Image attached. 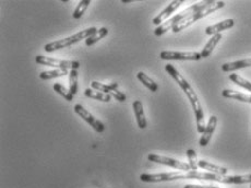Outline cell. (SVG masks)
<instances>
[{
    "mask_svg": "<svg viewBox=\"0 0 251 188\" xmlns=\"http://www.w3.org/2000/svg\"><path fill=\"white\" fill-rule=\"evenodd\" d=\"M165 69H166L167 74H169L170 77H172L175 81L177 82V84L179 87L182 89V91L185 92L186 95L188 96L190 101V104L192 106V110H194V113L196 116V122H197V128H198V132L200 133H203L205 131V127H207V125H205L204 122V113H203V109H202V105H201V103L199 101V97L197 95L196 92L194 91V89L189 84V82L187 81V80L182 77L181 74H179V71L175 68L173 65H166L165 67Z\"/></svg>",
    "mask_w": 251,
    "mask_h": 188,
    "instance_id": "obj_1",
    "label": "cell"
},
{
    "mask_svg": "<svg viewBox=\"0 0 251 188\" xmlns=\"http://www.w3.org/2000/svg\"><path fill=\"white\" fill-rule=\"evenodd\" d=\"M212 2H213L212 0H208V1H201V2L194 4V6L187 8L186 10L179 12L178 15L174 16L173 18H170L169 20H167L162 25L158 26V28L154 30V34L156 35V37H162V35L166 33L167 31L173 30L175 26L180 23V22H182L183 20H186L187 18H189L191 15H194V13L209 7Z\"/></svg>",
    "mask_w": 251,
    "mask_h": 188,
    "instance_id": "obj_2",
    "label": "cell"
},
{
    "mask_svg": "<svg viewBox=\"0 0 251 188\" xmlns=\"http://www.w3.org/2000/svg\"><path fill=\"white\" fill-rule=\"evenodd\" d=\"M95 32H97V29L94 28V26H93V28L85 29V30H82L81 32L71 35V37L59 39V41L48 43L44 46V49H45V52H47V53L59 51V49L67 48V47H69L71 45H73V44H77L79 42H81L82 39L89 38L90 37H91V35H93Z\"/></svg>",
    "mask_w": 251,
    "mask_h": 188,
    "instance_id": "obj_3",
    "label": "cell"
},
{
    "mask_svg": "<svg viewBox=\"0 0 251 188\" xmlns=\"http://www.w3.org/2000/svg\"><path fill=\"white\" fill-rule=\"evenodd\" d=\"M224 6H225V2H224V1H213L212 3L210 4L209 7L204 8V9H202V10H200L198 12L194 13V15H191L189 18H187L186 20H183L182 22H180V23L177 24L173 29V32L174 33L180 32V31L187 29L188 26L192 25V24L195 23V22H197L198 20L202 19V18L211 15V13H213V12H215L216 10H219V9H222Z\"/></svg>",
    "mask_w": 251,
    "mask_h": 188,
    "instance_id": "obj_4",
    "label": "cell"
},
{
    "mask_svg": "<svg viewBox=\"0 0 251 188\" xmlns=\"http://www.w3.org/2000/svg\"><path fill=\"white\" fill-rule=\"evenodd\" d=\"M35 61H36L38 65L54 67V68H57V69L72 70V69H78L80 67L79 61L56 59V58L46 57V56H43V55H38V56L35 57Z\"/></svg>",
    "mask_w": 251,
    "mask_h": 188,
    "instance_id": "obj_5",
    "label": "cell"
},
{
    "mask_svg": "<svg viewBox=\"0 0 251 188\" xmlns=\"http://www.w3.org/2000/svg\"><path fill=\"white\" fill-rule=\"evenodd\" d=\"M140 180L145 183L173 182L178 180H188L187 172H169L160 174H141Z\"/></svg>",
    "mask_w": 251,
    "mask_h": 188,
    "instance_id": "obj_6",
    "label": "cell"
},
{
    "mask_svg": "<svg viewBox=\"0 0 251 188\" xmlns=\"http://www.w3.org/2000/svg\"><path fill=\"white\" fill-rule=\"evenodd\" d=\"M161 59L163 60H200L202 56L198 52H172L163 51L160 54Z\"/></svg>",
    "mask_w": 251,
    "mask_h": 188,
    "instance_id": "obj_7",
    "label": "cell"
},
{
    "mask_svg": "<svg viewBox=\"0 0 251 188\" xmlns=\"http://www.w3.org/2000/svg\"><path fill=\"white\" fill-rule=\"evenodd\" d=\"M147 159H149V161H151V162L167 165V167L174 168L176 169H180L181 172H190L191 171L190 165L188 163L181 162V161L175 160V159H172V158H167V156L158 155V154H149Z\"/></svg>",
    "mask_w": 251,
    "mask_h": 188,
    "instance_id": "obj_8",
    "label": "cell"
},
{
    "mask_svg": "<svg viewBox=\"0 0 251 188\" xmlns=\"http://www.w3.org/2000/svg\"><path fill=\"white\" fill-rule=\"evenodd\" d=\"M74 111L80 117H81L83 120H85L90 126H92L94 128V131H96L97 132H103L105 131V126L101 120H98L97 118L94 117V116L90 113V112L84 109V107L81 104H77L74 106Z\"/></svg>",
    "mask_w": 251,
    "mask_h": 188,
    "instance_id": "obj_9",
    "label": "cell"
},
{
    "mask_svg": "<svg viewBox=\"0 0 251 188\" xmlns=\"http://www.w3.org/2000/svg\"><path fill=\"white\" fill-rule=\"evenodd\" d=\"M185 2L183 0H175V1L170 2L166 9H164V10L159 13L158 16H156L154 19H153V24L154 25H162L163 23H165L167 20V18H169L170 16L173 15V13L177 10V9L181 6V4Z\"/></svg>",
    "mask_w": 251,
    "mask_h": 188,
    "instance_id": "obj_10",
    "label": "cell"
},
{
    "mask_svg": "<svg viewBox=\"0 0 251 188\" xmlns=\"http://www.w3.org/2000/svg\"><path fill=\"white\" fill-rule=\"evenodd\" d=\"M216 125H217V117L216 116H211L207 127H205V131L202 133V137H201V139H200L201 147L208 146V143L210 142L211 138H212V135L214 133L215 128H216Z\"/></svg>",
    "mask_w": 251,
    "mask_h": 188,
    "instance_id": "obj_11",
    "label": "cell"
},
{
    "mask_svg": "<svg viewBox=\"0 0 251 188\" xmlns=\"http://www.w3.org/2000/svg\"><path fill=\"white\" fill-rule=\"evenodd\" d=\"M235 25V21L233 19H227L225 21L219 22V23H216L214 25H210L205 29V34L208 35H215V34H221L222 31H225L233 28Z\"/></svg>",
    "mask_w": 251,
    "mask_h": 188,
    "instance_id": "obj_12",
    "label": "cell"
},
{
    "mask_svg": "<svg viewBox=\"0 0 251 188\" xmlns=\"http://www.w3.org/2000/svg\"><path fill=\"white\" fill-rule=\"evenodd\" d=\"M132 109L134 112V116H136L138 126L140 129H144L147 126V122L145 118L144 110H143V105L141 101H134L132 104Z\"/></svg>",
    "mask_w": 251,
    "mask_h": 188,
    "instance_id": "obj_13",
    "label": "cell"
},
{
    "mask_svg": "<svg viewBox=\"0 0 251 188\" xmlns=\"http://www.w3.org/2000/svg\"><path fill=\"white\" fill-rule=\"evenodd\" d=\"M199 168L205 169V171H208L209 173H212V174H216V175H221V176H225L228 169L226 168H223V167H218V165H215L208 162V161H204V160H200L199 162Z\"/></svg>",
    "mask_w": 251,
    "mask_h": 188,
    "instance_id": "obj_14",
    "label": "cell"
},
{
    "mask_svg": "<svg viewBox=\"0 0 251 188\" xmlns=\"http://www.w3.org/2000/svg\"><path fill=\"white\" fill-rule=\"evenodd\" d=\"M247 67H251V58L234 62H226V64L222 65V70L224 73H233V71L247 68Z\"/></svg>",
    "mask_w": 251,
    "mask_h": 188,
    "instance_id": "obj_15",
    "label": "cell"
},
{
    "mask_svg": "<svg viewBox=\"0 0 251 188\" xmlns=\"http://www.w3.org/2000/svg\"><path fill=\"white\" fill-rule=\"evenodd\" d=\"M222 95L226 98H231V100H237L240 102L250 103L251 104V95H247V94L240 93L238 91L228 90V89H225V90H223Z\"/></svg>",
    "mask_w": 251,
    "mask_h": 188,
    "instance_id": "obj_16",
    "label": "cell"
},
{
    "mask_svg": "<svg viewBox=\"0 0 251 188\" xmlns=\"http://www.w3.org/2000/svg\"><path fill=\"white\" fill-rule=\"evenodd\" d=\"M221 39H222V34L213 35V37L210 38V41L207 43V45L203 47L202 52H201V56H202V58H208L211 54H212L213 49L216 47V45Z\"/></svg>",
    "mask_w": 251,
    "mask_h": 188,
    "instance_id": "obj_17",
    "label": "cell"
},
{
    "mask_svg": "<svg viewBox=\"0 0 251 188\" xmlns=\"http://www.w3.org/2000/svg\"><path fill=\"white\" fill-rule=\"evenodd\" d=\"M84 95L87 96V97L93 98V100H97V101L105 102V103H108V102L111 101V96L109 95V94H105V93H103V92L96 91V90H94V89H92V88L85 89Z\"/></svg>",
    "mask_w": 251,
    "mask_h": 188,
    "instance_id": "obj_18",
    "label": "cell"
},
{
    "mask_svg": "<svg viewBox=\"0 0 251 188\" xmlns=\"http://www.w3.org/2000/svg\"><path fill=\"white\" fill-rule=\"evenodd\" d=\"M69 75V70L54 69V70L43 71V73L39 74V78L42 80H52V79L64 77V75Z\"/></svg>",
    "mask_w": 251,
    "mask_h": 188,
    "instance_id": "obj_19",
    "label": "cell"
},
{
    "mask_svg": "<svg viewBox=\"0 0 251 188\" xmlns=\"http://www.w3.org/2000/svg\"><path fill=\"white\" fill-rule=\"evenodd\" d=\"M137 78H138L139 81L142 82L143 86H145L147 89H149L150 91L156 92V91L159 90L158 83L154 82L153 80H152L146 74H144V73H142V71H140V73L137 74Z\"/></svg>",
    "mask_w": 251,
    "mask_h": 188,
    "instance_id": "obj_20",
    "label": "cell"
},
{
    "mask_svg": "<svg viewBox=\"0 0 251 188\" xmlns=\"http://www.w3.org/2000/svg\"><path fill=\"white\" fill-rule=\"evenodd\" d=\"M108 34V29L107 28H101L97 30V32L94 33L93 35H91L89 38L85 39V45L87 46H92L94 44L97 43L98 41H101L103 38H105L106 35Z\"/></svg>",
    "mask_w": 251,
    "mask_h": 188,
    "instance_id": "obj_21",
    "label": "cell"
},
{
    "mask_svg": "<svg viewBox=\"0 0 251 188\" xmlns=\"http://www.w3.org/2000/svg\"><path fill=\"white\" fill-rule=\"evenodd\" d=\"M91 87H92V89H94V90H96V91H100V92H103L105 94H109L111 91L118 88V83L117 82H111L109 84H103L101 82L93 81L91 83Z\"/></svg>",
    "mask_w": 251,
    "mask_h": 188,
    "instance_id": "obj_22",
    "label": "cell"
},
{
    "mask_svg": "<svg viewBox=\"0 0 251 188\" xmlns=\"http://www.w3.org/2000/svg\"><path fill=\"white\" fill-rule=\"evenodd\" d=\"M69 91L74 96L78 92V71L77 69L69 70Z\"/></svg>",
    "mask_w": 251,
    "mask_h": 188,
    "instance_id": "obj_23",
    "label": "cell"
},
{
    "mask_svg": "<svg viewBox=\"0 0 251 188\" xmlns=\"http://www.w3.org/2000/svg\"><path fill=\"white\" fill-rule=\"evenodd\" d=\"M230 80L234 83H236L237 86L244 88V89H246V90H248V91L251 92V82H249L248 80L244 79L243 77H240L239 75L231 74L230 75Z\"/></svg>",
    "mask_w": 251,
    "mask_h": 188,
    "instance_id": "obj_24",
    "label": "cell"
},
{
    "mask_svg": "<svg viewBox=\"0 0 251 188\" xmlns=\"http://www.w3.org/2000/svg\"><path fill=\"white\" fill-rule=\"evenodd\" d=\"M53 89H54V90H55L58 94H60V95H61L62 97H64L66 101L71 102V101L73 100V95L70 93L69 89H66L64 86H62V84H60V83L54 84Z\"/></svg>",
    "mask_w": 251,
    "mask_h": 188,
    "instance_id": "obj_25",
    "label": "cell"
},
{
    "mask_svg": "<svg viewBox=\"0 0 251 188\" xmlns=\"http://www.w3.org/2000/svg\"><path fill=\"white\" fill-rule=\"evenodd\" d=\"M90 3H91V0H82V1L79 2L78 7L75 8V10L73 12L74 19H80V18L84 15V12L87 11Z\"/></svg>",
    "mask_w": 251,
    "mask_h": 188,
    "instance_id": "obj_26",
    "label": "cell"
},
{
    "mask_svg": "<svg viewBox=\"0 0 251 188\" xmlns=\"http://www.w3.org/2000/svg\"><path fill=\"white\" fill-rule=\"evenodd\" d=\"M187 156H188V160H189V164L190 168H191V171H198V168H199V164L198 162L199 161L197 160V154L195 150L192 149H188L187 150Z\"/></svg>",
    "mask_w": 251,
    "mask_h": 188,
    "instance_id": "obj_27",
    "label": "cell"
},
{
    "mask_svg": "<svg viewBox=\"0 0 251 188\" xmlns=\"http://www.w3.org/2000/svg\"><path fill=\"white\" fill-rule=\"evenodd\" d=\"M109 95L111 97H115V100H117L119 102H125L126 101V95H125L123 92L118 91V89H115V90L111 91L109 93Z\"/></svg>",
    "mask_w": 251,
    "mask_h": 188,
    "instance_id": "obj_28",
    "label": "cell"
},
{
    "mask_svg": "<svg viewBox=\"0 0 251 188\" xmlns=\"http://www.w3.org/2000/svg\"><path fill=\"white\" fill-rule=\"evenodd\" d=\"M185 188H218L215 186H209V185H194V184H188L185 186Z\"/></svg>",
    "mask_w": 251,
    "mask_h": 188,
    "instance_id": "obj_29",
    "label": "cell"
},
{
    "mask_svg": "<svg viewBox=\"0 0 251 188\" xmlns=\"http://www.w3.org/2000/svg\"><path fill=\"white\" fill-rule=\"evenodd\" d=\"M250 188H251V184H250Z\"/></svg>",
    "mask_w": 251,
    "mask_h": 188,
    "instance_id": "obj_30",
    "label": "cell"
}]
</instances>
